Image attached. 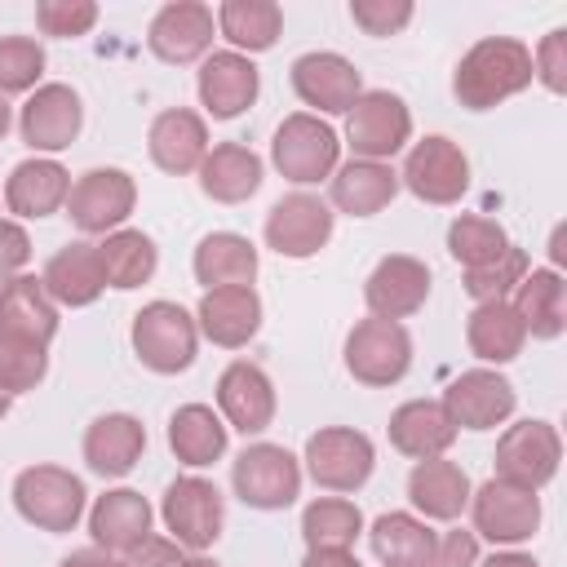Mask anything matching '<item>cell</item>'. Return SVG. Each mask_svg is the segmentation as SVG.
<instances>
[{
  "mask_svg": "<svg viewBox=\"0 0 567 567\" xmlns=\"http://www.w3.org/2000/svg\"><path fill=\"white\" fill-rule=\"evenodd\" d=\"M505 248H509L505 226L492 221V217H483V213H461V217L447 226V252H452L465 270H478V266L496 261Z\"/></svg>",
  "mask_w": 567,
  "mask_h": 567,
  "instance_id": "cell-41",
  "label": "cell"
},
{
  "mask_svg": "<svg viewBox=\"0 0 567 567\" xmlns=\"http://www.w3.org/2000/svg\"><path fill=\"white\" fill-rule=\"evenodd\" d=\"M97 22V4L93 0H40L35 4V27L53 40H75L89 35Z\"/></svg>",
  "mask_w": 567,
  "mask_h": 567,
  "instance_id": "cell-45",
  "label": "cell"
},
{
  "mask_svg": "<svg viewBox=\"0 0 567 567\" xmlns=\"http://www.w3.org/2000/svg\"><path fill=\"white\" fill-rule=\"evenodd\" d=\"M470 474L447 461V456H430V461H416L412 474H408V501L412 509L425 518V523H452L461 518V509L470 505Z\"/></svg>",
  "mask_w": 567,
  "mask_h": 567,
  "instance_id": "cell-27",
  "label": "cell"
},
{
  "mask_svg": "<svg viewBox=\"0 0 567 567\" xmlns=\"http://www.w3.org/2000/svg\"><path fill=\"white\" fill-rule=\"evenodd\" d=\"M84 483L80 474L62 470V465H27L13 478V509L22 523H31L35 532H71L84 518Z\"/></svg>",
  "mask_w": 567,
  "mask_h": 567,
  "instance_id": "cell-2",
  "label": "cell"
},
{
  "mask_svg": "<svg viewBox=\"0 0 567 567\" xmlns=\"http://www.w3.org/2000/svg\"><path fill=\"white\" fill-rule=\"evenodd\" d=\"M146 452V425L133 412H106L84 430V465L102 478H124Z\"/></svg>",
  "mask_w": 567,
  "mask_h": 567,
  "instance_id": "cell-28",
  "label": "cell"
},
{
  "mask_svg": "<svg viewBox=\"0 0 567 567\" xmlns=\"http://www.w3.org/2000/svg\"><path fill=\"white\" fill-rule=\"evenodd\" d=\"M332 217H337L332 204H323L310 190H292L275 199L266 213V248H275L279 257L306 261L332 239Z\"/></svg>",
  "mask_w": 567,
  "mask_h": 567,
  "instance_id": "cell-15",
  "label": "cell"
},
{
  "mask_svg": "<svg viewBox=\"0 0 567 567\" xmlns=\"http://www.w3.org/2000/svg\"><path fill=\"white\" fill-rule=\"evenodd\" d=\"M133 204H137V182L124 168H89L71 182L66 217L84 235H111L128 221Z\"/></svg>",
  "mask_w": 567,
  "mask_h": 567,
  "instance_id": "cell-13",
  "label": "cell"
},
{
  "mask_svg": "<svg viewBox=\"0 0 567 567\" xmlns=\"http://www.w3.org/2000/svg\"><path fill=\"white\" fill-rule=\"evenodd\" d=\"M412 368V337L403 323H390V319H359L350 332H346V372L359 381V385H372V390H385L394 381H403Z\"/></svg>",
  "mask_w": 567,
  "mask_h": 567,
  "instance_id": "cell-7",
  "label": "cell"
},
{
  "mask_svg": "<svg viewBox=\"0 0 567 567\" xmlns=\"http://www.w3.org/2000/svg\"><path fill=\"white\" fill-rule=\"evenodd\" d=\"M301 567H363L354 549H306Z\"/></svg>",
  "mask_w": 567,
  "mask_h": 567,
  "instance_id": "cell-51",
  "label": "cell"
},
{
  "mask_svg": "<svg viewBox=\"0 0 567 567\" xmlns=\"http://www.w3.org/2000/svg\"><path fill=\"white\" fill-rule=\"evenodd\" d=\"M44 75V44L31 35H0V97L35 93Z\"/></svg>",
  "mask_w": 567,
  "mask_h": 567,
  "instance_id": "cell-43",
  "label": "cell"
},
{
  "mask_svg": "<svg viewBox=\"0 0 567 567\" xmlns=\"http://www.w3.org/2000/svg\"><path fill=\"white\" fill-rule=\"evenodd\" d=\"M465 341H470V354L483 359V363H509L523 354L527 346V332H523V319L514 315L509 301H478L465 319Z\"/></svg>",
  "mask_w": 567,
  "mask_h": 567,
  "instance_id": "cell-37",
  "label": "cell"
},
{
  "mask_svg": "<svg viewBox=\"0 0 567 567\" xmlns=\"http://www.w3.org/2000/svg\"><path fill=\"white\" fill-rule=\"evenodd\" d=\"M217 416L226 421V430L261 434L275 421V385H270V377L248 359L226 363V372L217 377Z\"/></svg>",
  "mask_w": 567,
  "mask_h": 567,
  "instance_id": "cell-21",
  "label": "cell"
},
{
  "mask_svg": "<svg viewBox=\"0 0 567 567\" xmlns=\"http://www.w3.org/2000/svg\"><path fill=\"white\" fill-rule=\"evenodd\" d=\"M230 487L252 509H288L301 496V461L279 443H248L230 465Z\"/></svg>",
  "mask_w": 567,
  "mask_h": 567,
  "instance_id": "cell-8",
  "label": "cell"
},
{
  "mask_svg": "<svg viewBox=\"0 0 567 567\" xmlns=\"http://www.w3.org/2000/svg\"><path fill=\"white\" fill-rule=\"evenodd\" d=\"M465 509H470L474 536H483L501 549H514V545L532 540L536 527H540V496L527 492V487L501 483V478H487L483 487H474Z\"/></svg>",
  "mask_w": 567,
  "mask_h": 567,
  "instance_id": "cell-11",
  "label": "cell"
},
{
  "mask_svg": "<svg viewBox=\"0 0 567 567\" xmlns=\"http://www.w3.org/2000/svg\"><path fill=\"white\" fill-rule=\"evenodd\" d=\"M124 563L128 567H182L186 563V549L177 540H168V536H146L137 549L124 554Z\"/></svg>",
  "mask_w": 567,
  "mask_h": 567,
  "instance_id": "cell-50",
  "label": "cell"
},
{
  "mask_svg": "<svg viewBox=\"0 0 567 567\" xmlns=\"http://www.w3.org/2000/svg\"><path fill=\"white\" fill-rule=\"evenodd\" d=\"M430 297V266L421 257L408 252H390L372 266V275L363 279V301L372 319H390L403 323L408 315H416Z\"/></svg>",
  "mask_w": 567,
  "mask_h": 567,
  "instance_id": "cell-18",
  "label": "cell"
},
{
  "mask_svg": "<svg viewBox=\"0 0 567 567\" xmlns=\"http://www.w3.org/2000/svg\"><path fill=\"white\" fill-rule=\"evenodd\" d=\"M0 284H4V279H0Z\"/></svg>",
  "mask_w": 567,
  "mask_h": 567,
  "instance_id": "cell-56",
  "label": "cell"
},
{
  "mask_svg": "<svg viewBox=\"0 0 567 567\" xmlns=\"http://www.w3.org/2000/svg\"><path fill=\"white\" fill-rule=\"evenodd\" d=\"M9 124H13V111H9V102H4V97H0V137H4V133H9Z\"/></svg>",
  "mask_w": 567,
  "mask_h": 567,
  "instance_id": "cell-54",
  "label": "cell"
},
{
  "mask_svg": "<svg viewBox=\"0 0 567 567\" xmlns=\"http://www.w3.org/2000/svg\"><path fill=\"white\" fill-rule=\"evenodd\" d=\"M97 257H102V275H106V288H142L151 284L155 266H159V248L146 230H133V226H120L111 230L102 244H97Z\"/></svg>",
  "mask_w": 567,
  "mask_h": 567,
  "instance_id": "cell-38",
  "label": "cell"
},
{
  "mask_svg": "<svg viewBox=\"0 0 567 567\" xmlns=\"http://www.w3.org/2000/svg\"><path fill=\"white\" fill-rule=\"evenodd\" d=\"M195 279L204 284V292L213 288H244L257 279V248L252 239L235 235V230H213L199 239L195 257H190Z\"/></svg>",
  "mask_w": 567,
  "mask_h": 567,
  "instance_id": "cell-34",
  "label": "cell"
},
{
  "mask_svg": "<svg viewBox=\"0 0 567 567\" xmlns=\"http://www.w3.org/2000/svg\"><path fill=\"white\" fill-rule=\"evenodd\" d=\"M346 142H350L354 159L390 164V155H399L412 142L408 102L399 93H390V89H363L354 97V106L346 111Z\"/></svg>",
  "mask_w": 567,
  "mask_h": 567,
  "instance_id": "cell-5",
  "label": "cell"
},
{
  "mask_svg": "<svg viewBox=\"0 0 567 567\" xmlns=\"http://www.w3.org/2000/svg\"><path fill=\"white\" fill-rule=\"evenodd\" d=\"M195 350H199L195 315L182 310L177 301H146L133 315V354L142 359V368L159 377H177L195 363Z\"/></svg>",
  "mask_w": 567,
  "mask_h": 567,
  "instance_id": "cell-3",
  "label": "cell"
},
{
  "mask_svg": "<svg viewBox=\"0 0 567 567\" xmlns=\"http://www.w3.org/2000/svg\"><path fill=\"white\" fill-rule=\"evenodd\" d=\"M509 306L523 319V332L536 341H558L567 328V284L554 266L527 270L518 288L509 292Z\"/></svg>",
  "mask_w": 567,
  "mask_h": 567,
  "instance_id": "cell-29",
  "label": "cell"
},
{
  "mask_svg": "<svg viewBox=\"0 0 567 567\" xmlns=\"http://www.w3.org/2000/svg\"><path fill=\"white\" fill-rule=\"evenodd\" d=\"M292 93L306 106H315L319 115H346L354 106V97L363 93V80L350 58H341L332 49H315L292 62Z\"/></svg>",
  "mask_w": 567,
  "mask_h": 567,
  "instance_id": "cell-19",
  "label": "cell"
},
{
  "mask_svg": "<svg viewBox=\"0 0 567 567\" xmlns=\"http://www.w3.org/2000/svg\"><path fill=\"white\" fill-rule=\"evenodd\" d=\"M213 35H217V18L208 4L199 0H173L164 4L151 27H146V49L168 62V66H186V62H204L213 53Z\"/></svg>",
  "mask_w": 567,
  "mask_h": 567,
  "instance_id": "cell-17",
  "label": "cell"
},
{
  "mask_svg": "<svg viewBox=\"0 0 567 567\" xmlns=\"http://www.w3.org/2000/svg\"><path fill=\"white\" fill-rule=\"evenodd\" d=\"M439 403H443V412L452 416L456 430H496L514 416L518 394L496 368H470V372L447 381Z\"/></svg>",
  "mask_w": 567,
  "mask_h": 567,
  "instance_id": "cell-16",
  "label": "cell"
},
{
  "mask_svg": "<svg viewBox=\"0 0 567 567\" xmlns=\"http://www.w3.org/2000/svg\"><path fill=\"white\" fill-rule=\"evenodd\" d=\"M532 49L514 35H483L452 71V93L465 111H492L532 84Z\"/></svg>",
  "mask_w": 567,
  "mask_h": 567,
  "instance_id": "cell-1",
  "label": "cell"
},
{
  "mask_svg": "<svg viewBox=\"0 0 567 567\" xmlns=\"http://www.w3.org/2000/svg\"><path fill=\"white\" fill-rule=\"evenodd\" d=\"M146 151L155 159V168L182 177V173H195L208 155V124L204 115L186 111V106H168L151 120V133H146Z\"/></svg>",
  "mask_w": 567,
  "mask_h": 567,
  "instance_id": "cell-25",
  "label": "cell"
},
{
  "mask_svg": "<svg viewBox=\"0 0 567 567\" xmlns=\"http://www.w3.org/2000/svg\"><path fill=\"white\" fill-rule=\"evenodd\" d=\"M532 270V261H527V252L518 248V244H509L496 261H487V266H478V270H465V292L474 297V306L478 301H509V292L518 288V279Z\"/></svg>",
  "mask_w": 567,
  "mask_h": 567,
  "instance_id": "cell-44",
  "label": "cell"
},
{
  "mask_svg": "<svg viewBox=\"0 0 567 567\" xmlns=\"http://www.w3.org/2000/svg\"><path fill=\"white\" fill-rule=\"evenodd\" d=\"M434 540H439V532L408 509H390L368 527V545L385 567H408V563L425 558L434 549Z\"/></svg>",
  "mask_w": 567,
  "mask_h": 567,
  "instance_id": "cell-39",
  "label": "cell"
},
{
  "mask_svg": "<svg viewBox=\"0 0 567 567\" xmlns=\"http://www.w3.org/2000/svg\"><path fill=\"white\" fill-rule=\"evenodd\" d=\"M49 372V346H35L27 337L0 332V390L4 394H27L44 381Z\"/></svg>",
  "mask_w": 567,
  "mask_h": 567,
  "instance_id": "cell-42",
  "label": "cell"
},
{
  "mask_svg": "<svg viewBox=\"0 0 567 567\" xmlns=\"http://www.w3.org/2000/svg\"><path fill=\"white\" fill-rule=\"evenodd\" d=\"M306 474L323 487V492H359L372 478L377 465V447L363 430L350 425H323L306 439Z\"/></svg>",
  "mask_w": 567,
  "mask_h": 567,
  "instance_id": "cell-9",
  "label": "cell"
},
{
  "mask_svg": "<svg viewBox=\"0 0 567 567\" xmlns=\"http://www.w3.org/2000/svg\"><path fill=\"white\" fill-rule=\"evenodd\" d=\"M390 443L412 461H430L456 443V425L439 399H408L390 412Z\"/></svg>",
  "mask_w": 567,
  "mask_h": 567,
  "instance_id": "cell-31",
  "label": "cell"
},
{
  "mask_svg": "<svg viewBox=\"0 0 567 567\" xmlns=\"http://www.w3.org/2000/svg\"><path fill=\"white\" fill-rule=\"evenodd\" d=\"M195 89H199V106L213 120H235V115H244L257 102L261 75L252 66V58H244L235 49H217V53H208L199 62Z\"/></svg>",
  "mask_w": 567,
  "mask_h": 567,
  "instance_id": "cell-20",
  "label": "cell"
},
{
  "mask_svg": "<svg viewBox=\"0 0 567 567\" xmlns=\"http://www.w3.org/2000/svg\"><path fill=\"white\" fill-rule=\"evenodd\" d=\"M44 292L53 297V306H66V310H80V306H93L102 292H106V275H102V257H97V244L89 239H71L62 244L49 266H44Z\"/></svg>",
  "mask_w": 567,
  "mask_h": 567,
  "instance_id": "cell-26",
  "label": "cell"
},
{
  "mask_svg": "<svg viewBox=\"0 0 567 567\" xmlns=\"http://www.w3.org/2000/svg\"><path fill=\"white\" fill-rule=\"evenodd\" d=\"M496 474L501 483L540 492L545 483H554L558 461H563V439L549 421H514L505 425V434L496 439Z\"/></svg>",
  "mask_w": 567,
  "mask_h": 567,
  "instance_id": "cell-10",
  "label": "cell"
},
{
  "mask_svg": "<svg viewBox=\"0 0 567 567\" xmlns=\"http://www.w3.org/2000/svg\"><path fill=\"white\" fill-rule=\"evenodd\" d=\"M532 75H536L549 93H567V31H563V27H554V31L536 44V53H532Z\"/></svg>",
  "mask_w": 567,
  "mask_h": 567,
  "instance_id": "cell-47",
  "label": "cell"
},
{
  "mask_svg": "<svg viewBox=\"0 0 567 567\" xmlns=\"http://www.w3.org/2000/svg\"><path fill=\"white\" fill-rule=\"evenodd\" d=\"M359 532H363V514L346 496H319L301 509L306 549H354Z\"/></svg>",
  "mask_w": 567,
  "mask_h": 567,
  "instance_id": "cell-40",
  "label": "cell"
},
{
  "mask_svg": "<svg viewBox=\"0 0 567 567\" xmlns=\"http://www.w3.org/2000/svg\"><path fill=\"white\" fill-rule=\"evenodd\" d=\"M213 18L217 35H226L230 49L244 58L275 49V40L284 35V9L275 0H221Z\"/></svg>",
  "mask_w": 567,
  "mask_h": 567,
  "instance_id": "cell-36",
  "label": "cell"
},
{
  "mask_svg": "<svg viewBox=\"0 0 567 567\" xmlns=\"http://www.w3.org/2000/svg\"><path fill=\"white\" fill-rule=\"evenodd\" d=\"M350 18L363 35H399L412 22V0H350Z\"/></svg>",
  "mask_w": 567,
  "mask_h": 567,
  "instance_id": "cell-46",
  "label": "cell"
},
{
  "mask_svg": "<svg viewBox=\"0 0 567 567\" xmlns=\"http://www.w3.org/2000/svg\"><path fill=\"white\" fill-rule=\"evenodd\" d=\"M408 567H478V536L465 532V527H452V532H439L434 549Z\"/></svg>",
  "mask_w": 567,
  "mask_h": 567,
  "instance_id": "cell-48",
  "label": "cell"
},
{
  "mask_svg": "<svg viewBox=\"0 0 567 567\" xmlns=\"http://www.w3.org/2000/svg\"><path fill=\"white\" fill-rule=\"evenodd\" d=\"M328 195H332V208L350 217H372L399 195V173L381 159H346L337 164Z\"/></svg>",
  "mask_w": 567,
  "mask_h": 567,
  "instance_id": "cell-32",
  "label": "cell"
},
{
  "mask_svg": "<svg viewBox=\"0 0 567 567\" xmlns=\"http://www.w3.org/2000/svg\"><path fill=\"white\" fill-rule=\"evenodd\" d=\"M337 159H341V142L332 133L328 120L310 115V111H297L288 115L279 128H275V142H270V164L297 182V186H315L323 177L337 173Z\"/></svg>",
  "mask_w": 567,
  "mask_h": 567,
  "instance_id": "cell-4",
  "label": "cell"
},
{
  "mask_svg": "<svg viewBox=\"0 0 567 567\" xmlns=\"http://www.w3.org/2000/svg\"><path fill=\"white\" fill-rule=\"evenodd\" d=\"M478 567H540V563L532 554H523V549H496V554L478 558Z\"/></svg>",
  "mask_w": 567,
  "mask_h": 567,
  "instance_id": "cell-53",
  "label": "cell"
},
{
  "mask_svg": "<svg viewBox=\"0 0 567 567\" xmlns=\"http://www.w3.org/2000/svg\"><path fill=\"white\" fill-rule=\"evenodd\" d=\"M66 195H71V173L49 155H31V159L13 164L9 182H4V208L27 221L53 217L58 208H66Z\"/></svg>",
  "mask_w": 567,
  "mask_h": 567,
  "instance_id": "cell-23",
  "label": "cell"
},
{
  "mask_svg": "<svg viewBox=\"0 0 567 567\" xmlns=\"http://www.w3.org/2000/svg\"><path fill=\"white\" fill-rule=\"evenodd\" d=\"M226 443H230V430H226V421L208 403H182L168 416V447L190 470H204V465L221 461Z\"/></svg>",
  "mask_w": 567,
  "mask_h": 567,
  "instance_id": "cell-35",
  "label": "cell"
},
{
  "mask_svg": "<svg viewBox=\"0 0 567 567\" xmlns=\"http://www.w3.org/2000/svg\"><path fill=\"white\" fill-rule=\"evenodd\" d=\"M58 567H128V563L93 545V549H75V554H66V558H62Z\"/></svg>",
  "mask_w": 567,
  "mask_h": 567,
  "instance_id": "cell-52",
  "label": "cell"
},
{
  "mask_svg": "<svg viewBox=\"0 0 567 567\" xmlns=\"http://www.w3.org/2000/svg\"><path fill=\"white\" fill-rule=\"evenodd\" d=\"M84 128V102L71 84H40L35 93H27L22 111H18V133L35 155H58L66 151Z\"/></svg>",
  "mask_w": 567,
  "mask_h": 567,
  "instance_id": "cell-14",
  "label": "cell"
},
{
  "mask_svg": "<svg viewBox=\"0 0 567 567\" xmlns=\"http://www.w3.org/2000/svg\"><path fill=\"white\" fill-rule=\"evenodd\" d=\"M195 328L221 346V350H239L257 337L261 328V297L252 284L244 288H213L199 297V310H195Z\"/></svg>",
  "mask_w": 567,
  "mask_h": 567,
  "instance_id": "cell-24",
  "label": "cell"
},
{
  "mask_svg": "<svg viewBox=\"0 0 567 567\" xmlns=\"http://www.w3.org/2000/svg\"><path fill=\"white\" fill-rule=\"evenodd\" d=\"M9 408H13V394H4V390H0V421L9 416Z\"/></svg>",
  "mask_w": 567,
  "mask_h": 567,
  "instance_id": "cell-55",
  "label": "cell"
},
{
  "mask_svg": "<svg viewBox=\"0 0 567 567\" xmlns=\"http://www.w3.org/2000/svg\"><path fill=\"white\" fill-rule=\"evenodd\" d=\"M159 518L168 527V540H177L186 554H204L208 545H217L221 523H226V505L217 483L199 478V474H182L164 487L159 501Z\"/></svg>",
  "mask_w": 567,
  "mask_h": 567,
  "instance_id": "cell-6",
  "label": "cell"
},
{
  "mask_svg": "<svg viewBox=\"0 0 567 567\" xmlns=\"http://www.w3.org/2000/svg\"><path fill=\"white\" fill-rule=\"evenodd\" d=\"M399 186H408L416 199L439 204V208L461 204V195L470 190V159H465V151L452 137L430 133V137H421L408 151L403 173H399Z\"/></svg>",
  "mask_w": 567,
  "mask_h": 567,
  "instance_id": "cell-12",
  "label": "cell"
},
{
  "mask_svg": "<svg viewBox=\"0 0 567 567\" xmlns=\"http://www.w3.org/2000/svg\"><path fill=\"white\" fill-rule=\"evenodd\" d=\"M0 332L49 346L58 337V306L40 275H13L0 284Z\"/></svg>",
  "mask_w": 567,
  "mask_h": 567,
  "instance_id": "cell-30",
  "label": "cell"
},
{
  "mask_svg": "<svg viewBox=\"0 0 567 567\" xmlns=\"http://www.w3.org/2000/svg\"><path fill=\"white\" fill-rule=\"evenodd\" d=\"M27 261H31V235H27L18 221L0 217V279L22 275Z\"/></svg>",
  "mask_w": 567,
  "mask_h": 567,
  "instance_id": "cell-49",
  "label": "cell"
},
{
  "mask_svg": "<svg viewBox=\"0 0 567 567\" xmlns=\"http://www.w3.org/2000/svg\"><path fill=\"white\" fill-rule=\"evenodd\" d=\"M151 501L133 487H111L93 501L89 509V536L97 549L124 558L128 549H137L146 536H151Z\"/></svg>",
  "mask_w": 567,
  "mask_h": 567,
  "instance_id": "cell-22",
  "label": "cell"
},
{
  "mask_svg": "<svg viewBox=\"0 0 567 567\" xmlns=\"http://www.w3.org/2000/svg\"><path fill=\"white\" fill-rule=\"evenodd\" d=\"M195 173H199V190L208 199H217V204H244L261 186V159L244 142L208 146V155H204V164Z\"/></svg>",
  "mask_w": 567,
  "mask_h": 567,
  "instance_id": "cell-33",
  "label": "cell"
}]
</instances>
